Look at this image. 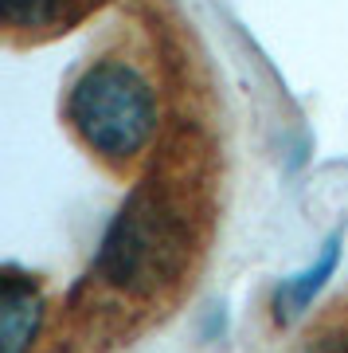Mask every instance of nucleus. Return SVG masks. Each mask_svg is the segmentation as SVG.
<instances>
[{"label":"nucleus","instance_id":"nucleus-3","mask_svg":"<svg viewBox=\"0 0 348 353\" xmlns=\"http://www.w3.org/2000/svg\"><path fill=\"white\" fill-rule=\"evenodd\" d=\"M43 322V294L36 279L4 267L0 279V353H28Z\"/></svg>","mask_w":348,"mask_h":353},{"label":"nucleus","instance_id":"nucleus-2","mask_svg":"<svg viewBox=\"0 0 348 353\" xmlns=\"http://www.w3.org/2000/svg\"><path fill=\"white\" fill-rule=\"evenodd\" d=\"M67 122L102 161H133L157 134V99L133 63L98 59L75 79L67 94Z\"/></svg>","mask_w":348,"mask_h":353},{"label":"nucleus","instance_id":"nucleus-5","mask_svg":"<svg viewBox=\"0 0 348 353\" xmlns=\"http://www.w3.org/2000/svg\"><path fill=\"white\" fill-rule=\"evenodd\" d=\"M67 0H0V20L16 32H39L63 20Z\"/></svg>","mask_w":348,"mask_h":353},{"label":"nucleus","instance_id":"nucleus-1","mask_svg":"<svg viewBox=\"0 0 348 353\" xmlns=\"http://www.w3.org/2000/svg\"><path fill=\"white\" fill-rule=\"evenodd\" d=\"M192 252L196 224L184 196L164 181H141L106 228L90 279L122 299L149 303L188 275Z\"/></svg>","mask_w":348,"mask_h":353},{"label":"nucleus","instance_id":"nucleus-6","mask_svg":"<svg viewBox=\"0 0 348 353\" xmlns=\"http://www.w3.org/2000/svg\"><path fill=\"white\" fill-rule=\"evenodd\" d=\"M301 353H348V334L345 330H325Z\"/></svg>","mask_w":348,"mask_h":353},{"label":"nucleus","instance_id":"nucleus-4","mask_svg":"<svg viewBox=\"0 0 348 353\" xmlns=\"http://www.w3.org/2000/svg\"><path fill=\"white\" fill-rule=\"evenodd\" d=\"M336 263H340V232L325 240V248L317 252V259H313L305 271H298V275H290V279L278 283V294H274V318H278V322H294V318H298L301 310L321 294L325 283L333 279Z\"/></svg>","mask_w":348,"mask_h":353}]
</instances>
